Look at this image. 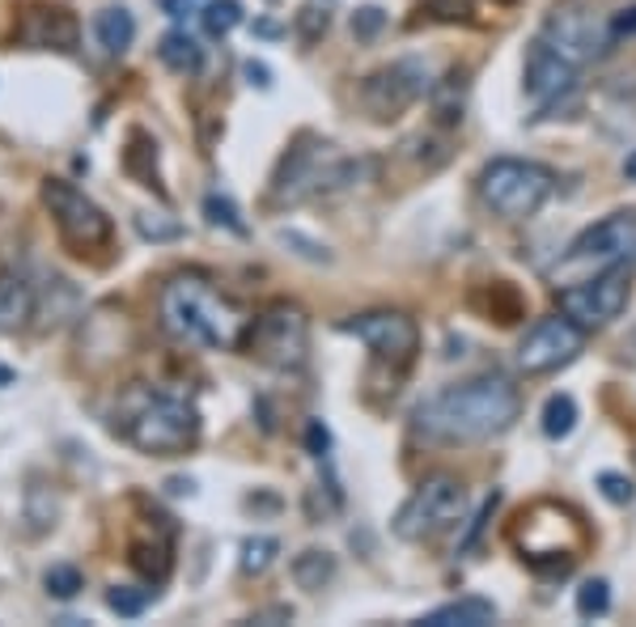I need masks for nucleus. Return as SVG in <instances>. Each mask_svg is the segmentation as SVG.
<instances>
[{
  "mask_svg": "<svg viewBox=\"0 0 636 627\" xmlns=\"http://www.w3.org/2000/svg\"><path fill=\"white\" fill-rule=\"evenodd\" d=\"M522 415V395L518 386L501 374H484L458 386H445L433 399L416 408V429L429 441L445 445H472L506 433Z\"/></svg>",
  "mask_w": 636,
  "mask_h": 627,
  "instance_id": "1",
  "label": "nucleus"
},
{
  "mask_svg": "<svg viewBox=\"0 0 636 627\" xmlns=\"http://www.w3.org/2000/svg\"><path fill=\"white\" fill-rule=\"evenodd\" d=\"M43 585H47V594H52V597L68 602V597L81 594L86 577H81V568H72V565H52L47 572H43Z\"/></svg>",
  "mask_w": 636,
  "mask_h": 627,
  "instance_id": "30",
  "label": "nucleus"
},
{
  "mask_svg": "<svg viewBox=\"0 0 636 627\" xmlns=\"http://www.w3.org/2000/svg\"><path fill=\"white\" fill-rule=\"evenodd\" d=\"M127 441L140 449V454H154V458H170V454H183L200 437V415L188 399H174V395H154L145 399L140 408L132 411L127 420Z\"/></svg>",
  "mask_w": 636,
  "mask_h": 627,
  "instance_id": "6",
  "label": "nucleus"
},
{
  "mask_svg": "<svg viewBox=\"0 0 636 627\" xmlns=\"http://www.w3.org/2000/svg\"><path fill=\"white\" fill-rule=\"evenodd\" d=\"M306 449H310L315 458H322V454L331 449V433H327L322 420H310V429H306Z\"/></svg>",
  "mask_w": 636,
  "mask_h": 627,
  "instance_id": "36",
  "label": "nucleus"
},
{
  "mask_svg": "<svg viewBox=\"0 0 636 627\" xmlns=\"http://www.w3.org/2000/svg\"><path fill=\"white\" fill-rule=\"evenodd\" d=\"M158 314L161 327L183 340V344H200V347H217V352H229L247 340V327L251 318L238 310L222 288L204 281V276H174L166 281L158 297Z\"/></svg>",
  "mask_w": 636,
  "mask_h": 627,
  "instance_id": "2",
  "label": "nucleus"
},
{
  "mask_svg": "<svg viewBox=\"0 0 636 627\" xmlns=\"http://www.w3.org/2000/svg\"><path fill=\"white\" fill-rule=\"evenodd\" d=\"M43 204L52 208V217L60 225V233L72 247H102L111 238V217L98 208L86 191H77L64 179L43 183Z\"/></svg>",
  "mask_w": 636,
  "mask_h": 627,
  "instance_id": "13",
  "label": "nucleus"
},
{
  "mask_svg": "<svg viewBox=\"0 0 636 627\" xmlns=\"http://www.w3.org/2000/svg\"><path fill=\"white\" fill-rule=\"evenodd\" d=\"M200 22H204V34L208 38H225V34H234L242 26V4L238 0H208L204 13H200Z\"/></svg>",
  "mask_w": 636,
  "mask_h": 627,
  "instance_id": "25",
  "label": "nucleus"
},
{
  "mask_svg": "<svg viewBox=\"0 0 636 627\" xmlns=\"http://www.w3.org/2000/svg\"><path fill=\"white\" fill-rule=\"evenodd\" d=\"M620 263H636V208H624V213H611L606 220L590 225L577 242L569 247V254L560 259L556 276L565 272H581V267H620Z\"/></svg>",
  "mask_w": 636,
  "mask_h": 627,
  "instance_id": "9",
  "label": "nucleus"
},
{
  "mask_svg": "<svg viewBox=\"0 0 636 627\" xmlns=\"http://www.w3.org/2000/svg\"><path fill=\"white\" fill-rule=\"evenodd\" d=\"M34 314V288L18 276H0V331L26 327Z\"/></svg>",
  "mask_w": 636,
  "mask_h": 627,
  "instance_id": "19",
  "label": "nucleus"
},
{
  "mask_svg": "<svg viewBox=\"0 0 636 627\" xmlns=\"http://www.w3.org/2000/svg\"><path fill=\"white\" fill-rule=\"evenodd\" d=\"M424 627H488L497 624V606L488 602V597H454V602H445V606H438V611H429L424 619H420Z\"/></svg>",
  "mask_w": 636,
  "mask_h": 627,
  "instance_id": "18",
  "label": "nucleus"
},
{
  "mask_svg": "<svg viewBox=\"0 0 636 627\" xmlns=\"http://www.w3.org/2000/svg\"><path fill=\"white\" fill-rule=\"evenodd\" d=\"M586 344V327H577L569 314H552V318H540L522 344H518V369L522 374H552L560 365H569L572 356Z\"/></svg>",
  "mask_w": 636,
  "mask_h": 627,
  "instance_id": "14",
  "label": "nucleus"
},
{
  "mask_svg": "<svg viewBox=\"0 0 636 627\" xmlns=\"http://www.w3.org/2000/svg\"><path fill=\"white\" fill-rule=\"evenodd\" d=\"M382 26H386V13H382L378 4H365V9L352 13V34H356V38H374Z\"/></svg>",
  "mask_w": 636,
  "mask_h": 627,
  "instance_id": "35",
  "label": "nucleus"
},
{
  "mask_svg": "<svg viewBox=\"0 0 636 627\" xmlns=\"http://www.w3.org/2000/svg\"><path fill=\"white\" fill-rule=\"evenodd\" d=\"M577 90V64L565 60L560 52H552L547 43H535L526 56V94L540 111H552L565 94Z\"/></svg>",
  "mask_w": 636,
  "mask_h": 627,
  "instance_id": "16",
  "label": "nucleus"
},
{
  "mask_svg": "<svg viewBox=\"0 0 636 627\" xmlns=\"http://www.w3.org/2000/svg\"><path fill=\"white\" fill-rule=\"evenodd\" d=\"M497 504H501V492H492V497L484 501V509H479L476 517H472V531H467V538H463V547H472V543H476V538H479V531H484V522H488V517L497 513Z\"/></svg>",
  "mask_w": 636,
  "mask_h": 627,
  "instance_id": "37",
  "label": "nucleus"
},
{
  "mask_svg": "<svg viewBox=\"0 0 636 627\" xmlns=\"http://www.w3.org/2000/svg\"><path fill=\"white\" fill-rule=\"evenodd\" d=\"M501 4H513V0H501Z\"/></svg>",
  "mask_w": 636,
  "mask_h": 627,
  "instance_id": "44",
  "label": "nucleus"
},
{
  "mask_svg": "<svg viewBox=\"0 0 636 627\" xmlns=\"http://www.w3.org/2000/svg\"><path fill=\"white\" fill-rule=\"evenodd\" d=\"M374 174L370 157H344L336 145L306 136L297 149H288L276 179H272V204H302L310 195H331L365 183Z\"/></svg>",
  "mask_w": 636,
  "mask_h": 627,
  "instance_id": "3",
  "label": "nucleus"
},
{
  "mask_svg": "<svg viewBox=\"0 0 636 627\" xmlns=\"http://www.w3.org/2000/svg\"><path fill=\"white\" fill-rule=\"evenodd\" d=\"M13 377H18V374H13L9 365H0V386H13Z\"/></svg>",
  "mask_w": 636,
  "mask_h": 627,
  "instance_id": "43",
  "label": "nucleus"
},
{
  "mask_svg": "<svg viewBox=\"0 0 636 627\" xmlns=\"http://www.w3.org/2000/svg\"><path fill=\"white\" fill-rule=\"evenodd\" d=\"M276 551H281V543L272 538V534H254L242 543V572L247 577H259V572H268L272 560H276Z\"/></svg>",
  "mask_w": 636,
  "mask_h": 627,
  "instance_id": "28",
  "label": "nucleus"
},
{
  "mask_svg": "<svg viewBox=\"0 0 636 627\" xmlns=\"http://www.w3.org/2000/svg\"><path fill=\"white\" fill-rule=\"evenodd\" d=\"M572 429H577V403H572V395H552L543 403V433L552 441H560L569 437Z\"/></svg>",
  "mask_w": 636,
  "mask_h": 627,
  "instance_id": "26",
  "label": "nucleus"
},
{
  "mask_svg": "<svg viewBox=\"0 0 636 627\" xmlns=\"http://www.w3.org/2000/svg\"><path fill=\"white\" fill-rule=\"evenodd\" d=\"M424 94H433L429 81V64L424 60H390L386 68L370 72L361 86V102L374 119H399L404 111H412Z\"/></svg>",
  "mask_w": 636,
  "mask_h": 627,
  "instance_id": "10",
  "label": "nucleus"
},
{
  "mask_svg": "<svg viewBox=\"0 0 636 627\" xmlns=\"http://www.w3.org/2000/svg\"><path fill=\"white\" fill-rule=\"evenodd\" d=\"M624 179H628V183H636V149L624 157Z\"/></svg>",
  "mask_w": 636,
  "mask_h": 627,
  "instance_id": "42",
  "label": "nucleus"
},
{
  "mask_svg": "<svg viewBox=\"0 0 636 627\" xmlns=\"http://www.w3.org/2000/svg\"><path fill=\"white\" fill-rule=\"evenodd\" d=\"M556 187L552 170L540 161H522V157H497L479 170V200L506 220L535 217L547 195Z\"/></svg>",
  "mask_w": 636,
  "mask_h": 627,
  "instance_id": "5",
  "label": "nucleus"
},
{
  "mask_svg": "<svg viewBox=\"0 0 636 627\" xmlns=\"http://www.w3.org/2000/svg\"><path fill=\"white\" fill-rule=\"evenodd\" d=\"M340 331L356 335L370 352H378L382 361H395V365H412L416 347H420V327H416L412 314L404 310H370L349 318Z\"/></svg>",
  "mask_w": 636,
  "mask_h": 627,
  "instance_id": "15",
  "label": "nucleus"
},
{
  "mask_svg": "<svg viewBox=\"0 0 636 627\" xmlns=\"http://www.w3.org/2000/svg\"><path fill=\"white\" fill-rule=\"evenodd\" d=\"M94 34H98V43H102V52L124 56L127 47H132V38H136V22H132V13H127L124 4H111V9L98 13Z\"/></svg>",
  "mask_w": 636,
  "mask_h": 627,
  "instance_id": "20",
  "label": "nucleus"
},
{
  "mask_svg": "<svg viewBox=\"0 0 636 627\" xmlns=\"http://www.w3.org/2000/svg\"><path fill=\"white\" fill-rule=\"evenodd\" d=\"M158 56H161V64H166L170 72L188 77V72H200V64H204V47H200L188 31H170L158 43Z\"/></svg>",
  "mask_w": 636,
  "mask_h": 627,
  "instance_id": "21",
  "label": "nucleus"
},
{
  "mask_svg": "<svg viewBox=\"0 0 636 627\" xmlns=\"http://www.w3.org/2000/svg\"><path fill=\"white\" fill-rule=\"evenodd\" d=\"M272 619L288 624V619H293V606H272V611H259V615H251V624H272Z\"/></svg>",
  "mask_w": 636,
  "mask_h": 627,
  "instance_id": "38",
  "label": "nucleus"
},
{
  "mask_svg": "<svg viewBox=\"0 0 636 627\" xmlns=\"http://www.w3.org/2000/svg\"><path fill=\"white\" fill-rule=\"evenodd\" d=\"M611 34H636V4L633 9H624V13L611 22Z\"/></svg>",
  "mask_w": 636,
  "mask_h": 627,
  "instance_id": "39",
  "label": "nucleus"
},
{
  "mask_svg": "<svg viewBox=\"0 0 636 627\" xmlns=\"http://www.w3.org/2000/svg\"><path fill=\"white\" fill-rule=\"evenodd\" d=\"M106 606H111L120 619H140L145 606H149V590H136V585H111V590H106Z\"/></svg>",
  "mask_w": 636,
  "mask_h": 627,
  "instance_id": "29",
  "label": "nucleus"
},
{
  "mask_svg": "<svg viewBox=\"0 0 636 627\" xmlns=\"http://www.w3.org/2000/svg\"><path fill=\"white\" fill-rule=\"evenodd\" d=\"M615 34L606 26L603 18L594 13V9H586V4H560L552 18H547V26H543V43L552 47V52H560L565 60H572L577 68L590 60H599L606 52V43H611Z\"/></svg>",
  "mask_w": 636,
  "mask_h": 627,
  "instance_id": "12",
  "label": "nucleus"
},
{
  "mask_svg": "<svg viewBox=\"0 0 636 627\" xmlns=\"http://www.w3.org/2000/svg\"><path fill=\"white\" fill-rule=\"evenodd\" d=\"M606 611H611V585L606 581H586L577 590V615L581 619H603Z\"/></svg>",
  "mask_w": 636,
  "mask_h": 627,
  "instance_id": "32",
  "label": "nucleus"
},
{
  "mask_svg": "<svg viewBox=\"0 0 636 627\" xmlns=\"http://www.w3.org/2000/svg\"><path fill=\"white\" fill-rule=\"evenodd\" d=\"M513 543H518V551H522L526 565H535L540 572L565 577L577 565V556L586 551L590 531H586V522L572 513L569 504L540 501L518 517Z\"/></svg>",
  "mask_w": 636,
  "mask_h": 627,
  "instance_id": "4",
  "label": "nucleus"
},
{
  "mask_svg": "<svg viewBox=\"0 0 636 627\" xmlns=\"http://www.w3.org/2000/svg\"><path fill=\"white\" fill-rule=\"evenodd\" d=\"M458 522H467V488L450 475H433L399 509L395 534L408 543H433V538L454 531Z\"/></svg>",
  "mask_w": 636,
  "mask_h": 627,
  "instance_id": "7",
  "label": "nucleus"
},
{
  "mask_svg": "<svg viewBox=\"0 0 636 627\" xmlns=\"http://www.w3.org/2000/svg\"><path fill=\"white\" fill-rule=\"evenodd\" d=\"M247 77H251V86H263V90H268V86H272V81H268V68H263V64H247Z\"/></svg>",
  "mask_w": 636,
  "mask_h": 627,
  "instance_id": "40",
  "label": "nucleus"
},
{
  "mask_svg": "<svg viewBox=\"0 0 636 627\" xmlns=\"http://www.w3.org/2000/svg\"><path fill=\"white\" fill-rule=\"evenodd\" d=\"M293 581L302 585V590H310V594H318L331 577H336V556L331 551H318V547H310V551H302L297 560H293Z\"/></svg>",
  "mask_w": 636,
  "mask_h": 627,
  "instance_id": "23",
  "label": "nucleus"
},
{
  "mask_svg": "<svg viewBox=\"0 0 636 627\" xmlns=\"http://www.w3.org/2000/svg\"><path fill=\"white\" fill-rule=\"evenodd\" d=\"M599 492H603L611 504H633V497H636L633 479H628V475H615V470H603V475H599Z\"/></svg>",
  "mask_w": 636,
  "mask_h": 627,
  "instance_id": "34",
  "label": "nucleus"
},
{
  "mask_svg": "<svg viewBox=\"0 0 636 627\" xmlns=\"http://www.w3.org/2000/svg\"><path fill=\"white\" fill-rule=\"evenodd\" d=\"M463 102H467V72H450L442 86H433V115L442 127L463 124Z\"/></svg>",
  "mask_w": 636,
  "mask_h": 627,
  "instance_id": "22",
  "label": "nucleus"
},
{
  "mask_svg": "<svg viewBox=\"0 0 636 627\" xmlns=\"http://www.w3.org/2000/svg\"><path fill=\"white\" fill-rule=\"evenodd\" d=\"M18 38L31 43V47H60V52H72V47H77V22H72V13H64V9H31L26 22H22V31H18Z\"/></svg>",
  "mask_w": 636,
  "mask_h": 627,
  "instance_id": "17",
  "label": "nucleus"
},
{
  "mask_svg": "<svg viewBox=\"0 0 636 627\" xmlns=\"http://www.w3.org/2000/svg\"><path fill=\"white\" fill-rule=\"evenodd\" d=\"M247 347L268 369H302L310 352V322L288 301H276L247 327Z\"/></svg>",
  "mask_w": 636,
  "mask_h": 627,
  "instance_id": "8",
  "label": "nucleus"
},
{
  "mask_svg": "<svg viewBox=\"0 0 636 627\" xmlns=\"http://www.w3.org/2000/svg\"><path fill=\"white\" fill-rule=\"evenodd\" d=\"M191 4H195V0H161V9H166L170 18H183Z\"/></svg>",
  "mask_w": 636,
  "mask_h": 627,
  "instance_id": "41",
  "label": "nucleus"
},
{
  "mask_svg": "<svg viewBox=\"0 0 636 627\" xmlns=\"http://www.w3.org/2000/svg\"><path fill=\"white\" fill-rule=\"evenodd\" d=\"M628 297H633V272H628V263H620V267H606L594 281H577L560 288V310L569 314L577 327L590 331V327L615 322L628 306Z\"/></svg>",
  "mask_w": 636,
  "mask_h": 627,
  "instance_id": "11",
  "label": "nucleus"
},
{
  "mask_svg": "<svg viewBox=\"0 0 636 627\" xmlns=\"http://www.w3.org/2000/svg\"><path fill=\"white\" fill-rule=\"evenodd\" d=\"M336 9H340V0H306V4L297 9V18H293V26H297V38H302V43H318L322 34L331 31V22H336Z\"/></svg>",
  "mask_w": 636,
  "mask_h": 627,
  "instance_id": "24",
  "label": "nucleus"
},
{
  "mask_svg": "<svg viewBox=\"0 0 636 627\" xmlns=\"http://www.w3.org/2000/svg\"><path fill=\"white\" fill-rule=\"evenodd\" d=\"M132 568L161 581L170 572V543H132Z\"/></svg>",
  "mask_w": 636,
  "mask_h": 627,
  "instance_id": "27",
  "label": "nucleus"
},
{
  "mask_svg": "<svg viewBox=\"0 0 636 627\" xmlns=\"http://www.w3.org/2000/svg\"><path fill=\"white\" fill-rule=\"evenodd\" d=\"M204 213H208L213 225H225L229 233H247V225H242V217H238L234 200H225V195H208V200H204Z\"/></svg>",
  "mask_w": 636,
  "mask_h": 627,
  "instance_id": "33",
  "label": "nucleus"
},
{
  "mask_svg": "<svg viewBox=\"0 0 636 627\" xmlns=\"http://www.w3.org/2000/svg\"><path fill=\"white\" fill-rule=\"evenodd\" d=\"M136 233L149 242H174V238H183V225L166 213H136Z\"/></svg>",
  "mask_w": 636,
  "mask_h": 627,
  "instance_id": "31",
  "label": "nucleus"
}]
</instances>
